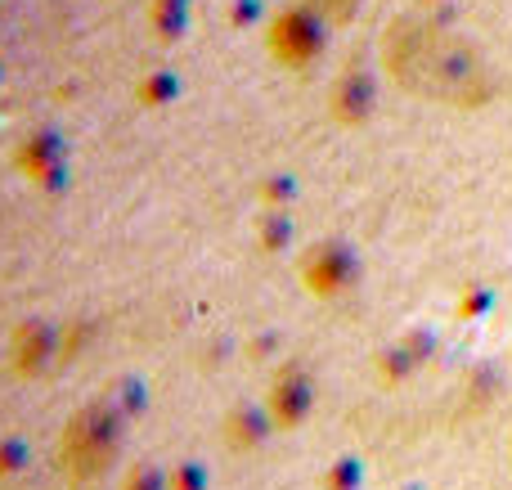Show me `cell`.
I'll list each match as a JSON object with an SVG mask.
<instances>
[{"label":"cell","mask_w":512,"mask_h":490,"mask_svg":"<svg viewBox=\"0 0 512 490\" xmlns=\"http://www.w3.org/2000/svg\"><path fill=\"white\" fill-rule=\"evenodd\" d=\"M27 464V446L23 441H0V477H14Z\"/></svg>","instance_id":"obj_8"},{"label":"cell","mask_w":512,"mask_h":490,"mask_svg":"<svg viewBox=\"0 0 512 490\" xmlns=\"http://www.w3.org/2000/svg\"><path fill=\"white\" fill-rule=\"evenodd\" d=\"M167 486L171 490H207V468L203 464H180V468H171V477H167Z\"/></svg>","instance_id":"obj_7"},{"label":"cell","mask_w":512,"mask_h":490,"mask_svg":"<svg viewBox=\"0 0 512 490\" xmlns=\"http://www.w3.org/2000/svg\"><path fill=\"white\" fill-rule=\"evenodd\" d=\"M310 405H315V383H310V374L301 365H288L279 378H274L270 405H265V410L274 414L279 428H297V423L310 414Z\"/></svg>","instance_id":"obj_3"},{"label":"cell","mask_w":512,"mask_h":490,"mask_svg":"<svg viewBox=\"0 0 512 490\" xmlns=\"http://www.w3.org/2000/svg\"><path fill=\"white\" fill-rule=\"evenodd\" d=\"M270 428H274V414L270 410L239 405V410L225 419V441H230V450H256V446H265Z\"/></svg>","instance_id":"obj_5"},{"label":"cell","mask_w":512,"mask_h":490,"mask_svg":"<svg viewBox=\"0 0 512 490\" xmlns=\"http://www.w3.org/2000/svg\"><path fill=\"white\" fill-rule=\"evenodd\" d=\"M274 45L283 59H310L319 45V27L310 23V14H283L274 27Z\"/></svg>","instance_id":"obj_6"},{"label":"cell","mask_w":512,"mask_h":490,"mask_svg":"<svg viewBox=\"0 0 512 490\" xmlns=\"http://www.w3.org/2000/svg\"><path fill=\"white\" fill-rule=\"evenodd\" d=\"M59 356V333L50 324H23L14 338V365L23 374H41L50 360Z\"/></svg>","instance_id":"obj_4"},{"label":"cell","mask_w":512,"mask_h":490,"mask_svg":"<svg viewBox=\"0 0 512 490\" xmlns=\"http://www.w3.org/2000/svg\"><path fill=\"white\" fill-rule=\"evenodd\" d=\"M122 419L126 414L113 401H104V405H86L68 423V432H63V468L72 473L77 486L113 468L117 446H122Z\"/></svg>","instance_id":"obj_1"},{"label":"cell","mask_w":512,"mask_h":490,"mask_svg":"<svg viewBox=\"0 0 512 490\" xmlns=\"http://www.w3.org/2000/svg\"><path fill=\"white\" fill-rule=\"evenodd\" d=\"M310 5H315L319 14H328V18H346V9H351L355 0H310Z\"/></svg>","instance_id":"obj_10"},{"label":"cell","mask_w":512,"mask_h":490,"mask_svg":"<svg viewBox=\"0 0 512 490\" xmlns=\"http://www.w3.org/2000/svg\"><path fill=\"white\" fill-rule=\"evenodd\" d=\"M351 279H355V257L342 243H319V248H310L306 257H301V284L319 297L342 293Z\"/></svg>","instance_id":"obj_2"},{"label":"cell","mask_w":512,"mask_h":490,"mask_svg":"<svg viewBox=\"0 0 512 490\" xmlns=\"http://www.w3.org/2000/svg\"><path fill=\"white\" fill-rule=\"evenodd\" d=\"M122 490H171V486L158 468H140V473H131V482H126Z\"/></svg>","instance_id":"obj_9"}]
</instances>
